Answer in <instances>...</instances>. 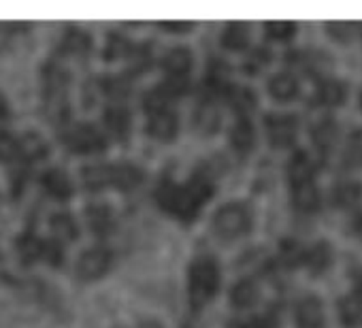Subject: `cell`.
<instances>
[{"mask_svg":"<svg viewBox=\"0 0 362 328\" xmlns=\"http://www.w3.org/2000/svg\"><path fill=\"white\" fill-rule=\"evenodd\" d=\"M143 171L134 164L119 162V164H90L81 169L83 188L90 192H100L105 188L117 190H132L141 184Z\"/></svg>","mask_w":362,"mask_h":328,"instance_id":"6da1fadb","label":"cell"},{"mask_svg":"<svg viewBox=\"0 0 362 328\" xmlns=\"http://www.w3.org/2000/svg\"><path fill=\"white\" fill-rule=\"evenodd\" d=\"M43 109L56 124H64L71 115L69 107V73L56 62H47L41 71Z\"/></svg>","mask_w":362,"mask_h":328,"instance_id":"7a4b0ae2","label":"cell"},{"mask_svg":"<svg viewBox=\"0 0 362 328\" xmlns=\"http://www.w3.org/2000/svg\"><path fill=\"white\" fill-rule=\"evenodd\" d=\"M16 252L24 266L45 262V264L58 269L64 264V243L58 241L56 237H52V239L39 237L33 228L24 230L16 239Z\"/></svg>","mask_w":362,"mask_h":328,"instance_id":"3957f363","label":"cell"},{"mask_svg":"<svg viewBox=\"0 0 362 328\" xmlns=\"http://www.w3.org/2000/svg\"><path fill=\"white\" fill-rule=\"evenodd\" d=\"M156 199H158L162 209H166L168 213H175L179 220H184V222H192L197 218L201 205L205 203L190 188V184L188 186H177V184H170V182L160 184V188L156 192Z\"/></svg>","mask_w":362,"mask_h":328,"instance_id":"277c9868","label":"cell"},{"mask_svg":"<svg viewBox=\"0 0 362 328\" xmlns=\"http://www.w3.org/2000/svg\"><path fill=\"white\" fill-rule=\"evenodd\" d=\"M220 288V269L214 260H197L188 271V292L190 303L199 309L207 305Z\"/></svg>","mask_w":362,"mask_h":328,"instance_id":"5b68a950","label":"cell"},{"mask_svg":"<svg viewBox=\"0 0 362 328\" xmlns=\"http://www.w3.org/2000/svg\"><path fill=\"white\" fill-rule=\"evenodd\" d=\"M62 145L79 156H94L107 149V136L92 124H73L66 126L60 134Z\"/></svg>","mask_w":362,"mask_h":328,"instance_id":"8992f818","label":"cell"},{"mask_svg":"<svg viewBox=\"0 0 362 328\" xmlns=\"http://www.w3.org/2000/svg\"><path fill=\"white\" fill-rule=\"evenodd\" d=\"M252 226V216L250 209L241 203H228L224 205L216 218H214V230L220 239L233 241L243 237Z\"/></svg>","mask_w":362,"mask_h":328,"instance_id":"52a82bcc","label":"cell"},{"mask_svg":"<svg viewBox=\"0 0 362 328\" xmlns=\"http://www.w3.org/2000/svg\"><path fill=\"white\" fill-rule=\"evenodd\" d=\"M111 264H113V254L107 247H100V245L90 247L77 260V277L83 281L100 279L103 275L109 273Z\"/></svg>","mask_w":362,"mask_h":328,"instance_id":"ba28073f","label":"cell"},{"mask_svg":"<svg viewBox=\"0 0 362 328\" xmlns=\"http://www.w3.org/2000/svg\"><path fill=\"white\" fill-rule=\"evenodd\" d=\"M296 117L294 115H286V113H275L267 117V132H269V141L275 147H288L294 143L296 139Z\"/></svg>","mask_w":362,"mask_h":328,"instance_id":"9c48e42d","label":"cell"},{"mask_svg":"<svg viewBox=\"0 0 362 328\" xmlns=\"http://www.w3.org/2000/svg\"><path fill=\"white\" fill-rule=\"evenodd\" d=\"M39 184H41V188L45 190V194H47L49 199L62 201V203L69 201V199L73 197V192H75L73 182H71V177L66 175V171L56 169V167L43 171L41 177H39Z\"/></svg>","mask_w":362,"mask_h":328,"instance_id":"30bf717a","label":"cell"},{"mask_svg":"<svg viewBox=\"0 0 362 328\" xmlns=\"http://www.w3.org/2000/svg\"><path fill=\"white\" fill-rule=\"evenodd\" d=\"M103 122H105V128H107L117 141H126V139L130 136L132 117H130V111H128L126 107H119V105L107 107L105 113H103Z\"/></svg>","mask_w":362,"mask_h":328,"instance_id":"8fae6325","label":"cell"},{"mask_svg":"<svg viewBox=\"0 0 362 328\" xmlns=\"http://www.w3.org/2000/svg\"><path fill=\"white\" fill-rule=\"evenodd\" d=\"M315 175V162L309 153L305 151H296L292 156V160L288 162V180L292 182L294 188L298 186H305V184H311Z\"/></svg>","mask_w":362,"mask_h":328,"instance_id":"7c38bea8","label":"cell"},{"mask_svg":"<svg viewBox=\"0 0 362 328\" xmlns=\"http://www.w3.org/2000/svg\"><path fill=\"white\" fill-rule=\"evenodd\" d=\"M20 139H22V164H26V167H33L35 162H41L49 156V145L43 134L30 130Z\"/></svg>","mask_w":362,"mask_h":328,"instance_id":"4fadbf2b","label":"cell"},{"mask_svg":"<svg viewBox=\"0 0 362 328\" xmlns=\"http://www.w3.org/2000/svg\"><path fill=\"white\" fill-rule=\"evenodd\" d=\"M86 220L90 230L98 237H107L115 230V218L109 205H88Z\"/></svg>","mask_w":362,"mask_h":328,"instance_id":"5bb4252c","label":"cell"},{"mask_svg":"<svg viewBox=\"0 0 362 328\" xmlns=\"http://www.w3.org/2000/svg\"><path fill=\"white\" fill-rule=\"evenodd\" d=\"M177 115L173 111H160V113H153L149 115V122H147V132L149 136L158 139V141H170L175 139L177 134Z\"/></svg>","mask_w":362,"mask_h":328,"instance_id":"9a60e30c","label":"cell"},{"mask_svg":"<svg viewBox=\"0 0 362 328\" xmlns=\"http://www.w3.org/2000/svg\"><path fill=\"white\" fill-rule=\"evenodd\" d=\"M324 307L315 296L303 298L296 307V326L298 328H322Z\"/></svg>","mask_w":362,"mask_h":328,"instance_id":"2e32d148","label":"cell"},{"mask_svg":"<svg viewBox=\"0 0 362 328\" xmlns=\"http://www.w3.org/2000/svg\"><path fill=\"white\" fill-rule=\"evenodd\" d=\"M49 228L54 237L62 243H71L79 239V224L69 211H58L49 218Z\"/></svg>","mask_w":362,"mask_h":328,"instance_id":"e0dca14e","label":"cell"},{"mask_svg":"<svg viewBox=\"0 0 362 328\" xmlns=\"http://www.w3.org/2000/svg\"><path fill=\"white\" fill-rule=\"evenodd\" d=\"M162 69L168 73V77H186V73L192 69V52L186 47H175L166 52Z\"/></svg>","mask_w":362,"mask_h":328,"instance_id":"ac0fdd59","label":"cell"},{"mask_svg":"<svg viewBox=\"0 0 362 328\" xmlns=\"http://www.w3.org/2000/svg\"><path fill=\"white\" fill-rule=\"evenodd\" d=\"M92 49V37L81 30V28H66L62 41H60V52L69 54V56H83Z\"/></svg>","mask_w":362,"mask_h":328,"instance_id":"d6986e66","label":"cell"},{"mask_svg":"<svg viewBox=\"0 0 362 328\" xmlns=\"http://www.w3.org/2000/svg\"><path fill=\"white\" fill-rule=\"evenodd\" d=\"M0 164H22V139L9 130H0Z\"/></svg>","mask_w":362,"mask_h":328,"instance_id":"ffe728a7","label":"cell"},{"mask_svg":"<svg viewBox=\"0 0 362 328\" xmlns=\"http://www.w3.org/2000/svg\"><path fill=\"white\" fill-rule=\"evenodd\" d=\"M305 264L309 266L311 273L320 275L330 269L332 264V247L326 241H317L307 254H305Z\"/></svg>","mask_w":362,"mask_h":328,"instance_id":"44dd1931","label":"cell"},{"mask_svg":"<svg viewBox=\"0 0 362 328\" xmlns=\"http://www.w3.org/2000/svg\"><path fill=\"white\" fill-rule=\"evenodd\" d=\"M360 201H362V184H358V182H343L332 190V203L339 209L358 207Z\"/></svg>","mask_w":362,"mask_h":328,"instance_id":"7402d4cb","label":"cell"},{"mask_svg":"<svg viewBox=\"0 0 362 328\" xmlns=\"http://www.w3.org/2000/svg\"><path fill=\"white\" fill-rule=\"evenodd\" d=\"M250 43V26L247 24H241V22H233L224 28L222 33V45L226 49H233V52H241L245 49Z\"/></svg>","mask_w":362,"mask_h":328,"instance_id":"603a6c76","label":"cell"},{"mask_svg":"<svg viewBox=\"0 0 362 328\" xmlns=\"http://www.w3.org/2000/svg\"><path fill=\"white\" fill-rule=\"evenodd\" d=\"M269 92H271L273 98H277L281 102H288V100L296 98V94H298V81L292 75H288V73L275 75L269 81Z\"/></svg>","mask_w":362,"mask_h":328,"instance_id":"cb8c5ba5","label":"cell"},{"mask_svg":"<svg viewBox=\"0 0 362 328\" xmlns=\"http://www.w3.org/2000/svg\"><path fill=\"white\" fill-rule=\"evenodd\" d=\"M347 96V90H345V83L337 81V79H324L320 81L317 86V100L326 107H337L345 100Z\"/></svg>","mask_w":362,"mask_h":328,"instance_id":"d4e9b609","label":"cell"},{"mask_svg":"<svg viewBox=\"0 0 362 328\" xmlns=\"http://www.w3.org/2000/svg\"><path fill=\"white\" fill-rule=\"evenodd\" d=\"M339 317L345 326H358L362 322V296L349 294L339 300Z\"/></svg>","mask_w":362,"mask_h":328,"instance_id":"484cf974","label":"cell"},{"mask_svg":"<svg viewBox=\"0 0 362 328\" xmlns=\"http://www.w3.org/2000/svg\"><path fill=\"white\" fill-rule=\"evenodd\" d=\"M339 139V126L334 119H322L315 128H313V143L322 149V151H328L334 147Z\"/></svg>","mask_w":362,"mask_h":328,"instance_id":"4316f807","label":"cell"},{"mask_svg":"<svg viewBox=\"0 0 362 328\" xmlns=\"http://www.w3.org/2000/svg\"><path fill=\"white\" fill-rule=\"evenodd\" d=\"M258 296H260V292H258L256 283L250 281V279H243V281L235 283V288L230 292V300H233V305L237 309H247V307L256 305Z\"/></svg>","mask_w":362,"mask_h":328,"instance_id":"83f0119b","label":"cell"},{"mask_svg":"<svg viewBox=\"0 0 362 328\" xmlns=\"http://www.w3.org/2000/svg\"><path fill=\"white\" fill-rule=\"evenodd\" d=\"M230 143L239 153H245L254 147V126L245 117L239 119L230 130Z\"/></svg>","mask_w":362,"mask_h":328,"instance_id":"f1b7e54d","label":"cell"},{"mask_svg":"<svg viewBox=\"0 0 362 328\" xmlns=\"http://www.w3.org/2000/svg\"><path fill=\"white\" fill-rule=\"evenodd\" d=\"M294 205L300 209V211H317L320 205H322V197L317 192V188L313 184H305V186H298L294 188Z\"/></svg>","mask_w":362,"mask_h":328,"instance_id":"f546056e","label":"cell"},{"mask_svg":"<svg viewBox=\"0 0 362 328\" xmlns=\"http://www.w3.org/2000/svg\"><path fill=\"white\" fill-rule=\"evenodd\" d=\"M228 100L235 107V111L241 113V115H247L256 105V96H254V92L250 88H233L228 92Z\"/></svg>","mask_w":362,"mask_h":328,"instance_id":"4dcf8cb0","label":"cell"},{"mask_svg":"<svg viewBox=\"0 0 362 328\" xmlns=\"http://www.w3.org/2000/svg\"><path fill=\"white\" fill-rule=\"evenodd\" d=\"M130 54H132V47H130V43L122 35H117V33L109 35L107 45H105V58L107 60H117V58L130 56Z\"/></svg>","mask_w":362,"mask_h":328,"instance_id":"1f68e13d","label":"cell"},{"mask_svg":"<svg viewBox=\"0 0 362 328\" xmlns=\"http://www.w3.org/2000/svg\"><path fill=\"white\" fill-rule=\"evenodd\" d=\"M264 33H267V37H269L271 41L284 43V41H290V39L294 37L296 26H294L292 22H269L267 28H264Z\"/></svg>","mask_w":362,"mask_h":328,"instance_id":"d6a6232c","label":"cell"},{"mask_svg":"<svg viewBox=\"0 0 362 328\" xmlns=\"http://www.w3.org/2000/svg\"><path fill=\"white\" fill-rule=\"evenodd\" d=\"M305 254L303 247L296 241H284L281 243V260L286 266H298L300 262H305Z\"/></svg>","mask_w":362,"mask_h":328,"instance_id":"836d02e7","label":"cell"},{"mask_svg":"<svg viewBox=\"0 0 362 328\" xmlns=\"http://www.w3.org/2000/svg\"><path fill=\"white\" fill-rule=\"evenodd\" d=\"M326 33H328L334 41H339V43H347V41L354 37L356 26H354V24H349V22H332V24H328V26H326Z\"/></svg>","mask_w":362,"mask_h":328,"instance_id":"e575fe53","label":"cell"},{"mask_svg":"<svg viewBox=\"0 0 362 328\" xmlns=\"http://www.w3.org/2000/svg\"><path fill=\"white\" fill-rule=\"evenodd\" d=\"M345 162L351 164V167L362 164V134H356L349 139L347 149H345Z\"/></svg>","mask_w":362,"mask_h":328,"instance_id":"d590c367","label":"cell"},{"mask_svg":"<svg viewBox=\"0 0 362 328\" xmlns=\"http://www.w3.org/2000/svg\"><path fill=\"white\" fill-rule=\"evenodd\" d=\"M216 124H218V111L211 105L201 107V111L197 115V126L203 128V130H207V132H211L216 128Z\"/></svg>","mask_w":362,"mask_h":328,"instance_id":"8d00e7d4","label":"cell"},{"mask_svg":"<svg viewBox=\"0 0 362 328\" xmlns=\"http://www.w3.org/2000/svg\"><path fill=\"white\" fill-rule=\"evenodd\" d=\"M103 92L113 96V98H122L128 94V81L122 79V77H115V79H105L103 81Z\"/></svg>","mask_w":362,"mask_h":328,"instance_id":"74e56055","label":"cell"},{"mask_svg":"<svg viewBox=\"0 0 362 328\" xmlns=\"http://www.w3.org/2000/svg\"><path fill=\"white\" fill-rule=\"evenodd\" d=\"M267 62H269V52H267V49H258V52H254V54H252L247 69H250V71H256V69L264 66Z\"/></svg>","mask_w":362,"mask_h":328,"instance_id":"f35d334b","label":"cell"},{"mask_svg":"<svg viewBox=\"0 0 362 328\" xmlns=\"http://www.w3.org/2000/svg\"><path fill=\"white\" fill-rule=\"evenodd\" d=\"M349 228H351V233H354L356 237H362V207H360V209H356V213L351 216V220H349Z\"/></svg>","mask_w":362,"mask_h":328,"instance_id":"ab89813d","label":"cell"},{"mask_svg":"<svg viewBox=\"0 0 362 328\" xmlns=\"http://www.w3.org/2000/svg\"><path fill=\"white\" fill-rule=\"evenodd\" d=\"M11 117V107H9V100L0 94V122H7Z\"/></svg>","mask_w":362,"mask_h":328,"instance_id":"60d3db41","label":"cell"},{"mask_svg":"<svg viewBox=\"0 0 362 328\" xmlns=\"http://www.w3.org/2000/svg\"><path fill=\"white\" fill-rule=\"evenodd\" d=\"M162 28L164 30H170V33H186V30H192V24H168V22H164L162 24Z\"/></svg>","mask_w":362,"mask_h":328,"instance_id":"b9f144b4","label":"cell"},{"mask_svg":"<svg viewBox=\"0 0 362 328\" xmlns=\"http://www.w3.org/2000/svg\"><path fill=\"white\" fill-rule=\"evenodd\" d=\"M354 288H356V294L362 296V269L354 273Z\"/></svg>","mask_w":362,"mask_h":328,"instance_id":"7bdbcfd3","label":"cell"},{"mask_svg":"<svg viewBox=\"0 0 362 328\" xmlns=\"http://www.w3.org/2000/svg\"><path fill=\"white\" fill-rule=\"evenodd\" d=\"M360 109H362V96H360Z\"/></svg>","mask_w":362,"mask_h":328,"instance_id":"ee69618b","label":"cell"}]
</instances>
